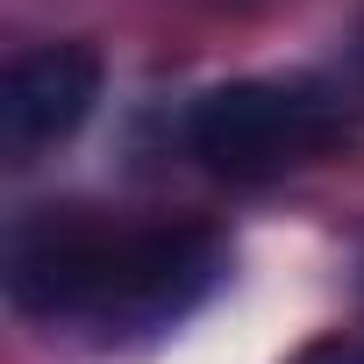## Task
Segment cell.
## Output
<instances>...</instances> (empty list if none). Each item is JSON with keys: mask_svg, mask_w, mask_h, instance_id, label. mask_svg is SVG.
Instances as JSON below:
<instances>
[{"mask_svg": "<svg viewBox=\"0 0 364 364\" xmlns=\"http://www.w3.org/2000/svg\"><path fill=\"white\" fill-rule=\"evenodd\" d=\"M100 100V50L93 43H43L0 79V150L29 164L50 143H72Z\"/></svg>", "mask_w": 364, "mask_h": 364, "instance_id": "cell-3", "label": "cell"}, {"mask_svg": "<svg viewBox=\"0 0 364 364\" xmlns=\"http://www.w3.org/2000/svg\"><path fill=\"white\" fill-rule=\"evenodd\" d=\"M357 58H364V43H357Z\"/></svg>", "mask_w": 364, "mask_h": 364, "instance_id": "cell-5", "label": "cell"}, {"mask_svg": "<svg viewBox=\"0 0 364 364\" xmlns=\"http://www.w3.org/2000/svg\"><path fill=\"white\" fill-rule=\"evenodd\" d=\"M286 364H364V336H314V343H300Z\"/></svg>", "mask_w": 364, "mask_h": 364, "instance_id": "cell-4", "label": "cell"}, {"mask_svg": "<svg viewBox=\"0 0 364 364\" xmlns=\"http://www.w3.org/2000/svg\"><path fill=\"white\" fill-rule=\"evenodd\" d=\"M229 272L215 229H122L93 208H36L8 229V300L100 343H150L178 328Z\"/></svg>", "mask_w": 364, "mask_h": 364, "instance_id": "cell-1", "label": "cell"}, {"mask_svg": "<svg viewBox=\"0 0 364 364\" xmlns=\"http://www.w3.org/2000/svg\"><path fill=\"white\" fill-rule=\"evenodd\" d=\"M357 136V100L336 79H229L186 107V150L215 178H279L336 157Z\"/></svg>", "mask_w": 364, "mask_h": 364, "instance_id": "cell-2", "label": "cell"}]
</instances>
